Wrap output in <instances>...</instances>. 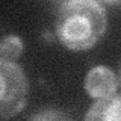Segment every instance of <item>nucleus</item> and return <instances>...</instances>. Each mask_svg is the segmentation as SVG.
Here are the masks:
<instances>
[{
	"mask_svg": "<svg viewBox=\"0 0 121 121\" xmlns=\"http://www.w3.org/2000/svg\"><path fill=\"white\" fill-rule=\"evenodd\" d=\"M27 121H73L67 113L58 111V109H45L32 115Z\"/></svg>",
	"mask_w": 121,
	"mask_h": 121,
	"instance_id": "obj_6",
	"label": "nucleus"
},
{
	"mask_svg": "<svg viewBox=\"0 0 121 121\" xmlns=\"http://www.w3.org/2000/svg\"><path fill=\"white\" fill-rule=\"evenodd\" d=\"M23 52V41L15 35H8L3 38L0 45V60L14 62Z\"/></svg>",
	"mask_w": 121,
	"mask_h": 121,
	"instance_id": "obj_5",
	"label": "nucleus"
},
{
	"mask_svg": "<svg viewBox=\"0 0 121 121\" xmlns=\"http://www.w3.org/2000/svg\"><path fill=\"white\" fill-rule=\"evenodd\" d=\"M85 121H121V97L100 98L89 108Z\"/></svg>",
	"mask_w": 121,
	"mask_h": 121,
	"instance_id": "obj_4",
	"label": "nucleus"
},
{
	"mask_svg": "<svg viewBox=\"0 0 121 121\" xmlns=\"http://www.w3.org/2000/svg\"><path fill=\"white\" fill-rule=\"evenodd\" d=\"M118 83H120V86H121V65H120V73H118Z\"/></svg>",
	"mask_w": 121,
	"mask_h": 121,
	"instance_id": "obj_7",
	"label": "nucleus"
},
{
	"mask_svg": "<svg viewBox=\"0 0 121 121\" xmlns=\"http://www.w3.org/2000/svg\"><path fill=\"white\" fill-rule=\"evenodd\" d=\"M118 85V79L113 74V71L103 65L91 68L85 79V89L95 100L115 95Z\"/></svg>",
	"mask_w": 121,
	"mask_h": 121,
	"instance_id": "obj_3",
	"label": "nucleus"
},
{
	"mask_svg": "<svg viewBox=\"0 0 121 121\" xmlns=\"http://www.w3.org/2000/svg\"><path fill=\"white\" fill-rule=\"evenodd\" d=\"M56 36L70 50H88L106 30V11L101 3L65 2L56 14Z\"/></svg>",
	"mask_w": 121,
	"mask_h": 121,
	"instance_id": "obj_1",
	"label": "nucleus"
},
{
	"mask_svg": "<svg viewBox=\"0 0 121 121\" xmlns=\"http://www.w3.org/2000/svg\"><path fill=\"white\" fill-rule=\"evenodd\" d=\"M0 80H2V118L8 120L17 115L24 108L29 92V83L21 67L15 62L0 60Z\"/></svg>",
	"mask_w": 121,
	"mask_h": 121,
	"instance_id": "obj_2",
	"label": "nucleus"
}]
</instances>
